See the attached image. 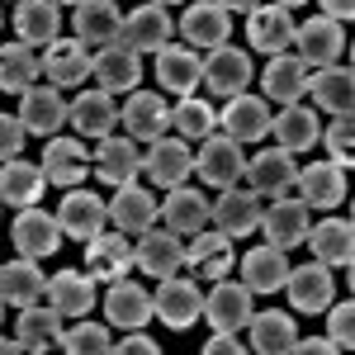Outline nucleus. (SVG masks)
Segmentation results:
<instances>
[{
	"label": "nucleus",
	"mask_w": 355,
	"mask_h": 355,
	"mask_svg": "<svg viewBox=\"0 0 355 355\" xmlns=\"http://www.w3.org/2000/svg\"><path fill=\"white\" fill-rule=\"evenodd\" d=\"M246 171V157H242V142H232L227 133H209L199 137V152H194V175L214 190H227L237 185Z\"/></svg>",
	"instance_id": "1"
},
{
	"label": "nucleus",
	"mask_w": 355,
	"mask_h": 355,
	"mask_svg": "<svg viewBox=\"0 0 355 355\" xmlns=\"http://www.w3.org/2000/svg\"><path fill=\"white\" fill-rule=\"evenodd\" d=\"M152 313L162 318L171 331H185L204 318V294L194 289V279H180V275H166L157 279V294H152Z\"/></svg>",
	"instance_id": "2"
},
{
	"label": "nucleus",
	"mask_w": 355,
	"mask_h": 355,
	"mask_svg": "<svg viewBox=\"0 0 355 355\" xmlns=\"http://www.w3.org/2000/svg\"><path fill=\"white\" fill-rule=\"evenodd\" d=\"M251 57L242 53V48H227V43H218V48H209V57L199 62V81L209 85L214 95H223V100H232V95H242L246 85H251Z\"/></svg>",
	"instance_id": "3"
},
{
	"label": "nucleus",
	"mask_w": 355,
	"mask_h": 355,
	"mask_svg": "<svg viewBox=\"0 0 355 355\" xmlns=\"http://www.w3.org/2000/svg\"><path fill=\"white\" fill-rule=\"evenodd\" d=\"M133 270V246H128V232L119 227H105L85 242V275L100 279V284H114Z\"/></svg>",
	"instance_id": "4"
},
{
	"label": "nucleus",
	"mask_w": 355,
	"mask_h": 355,
	"mask_svg": "<svg viewBox=\"0 0 355 355\" xmlns=\"http://www.w3.org/2000/svg\"><path fill=\"white\" fill-rule=\"evenodd\" d=\"M142 171L152 175V185H162V190H171V185H185L194 175V152L185 137H152V152H142Z\"/></svg>",
	"instance_id": "5"
},
{
	"label": "nucleus",
	"mask_w": 355,
	"mask_h": 355,
	"mask_svg": "<svg viewBox=\"0 0 355 355\" xmlns=\"http://www.w3.org/2000/svg\"><path fill=\"white\" fill-rule=\"evenodd\" d=\"M171 33H175V24L166 15V5H137L133 15H123V24H119V43L142 57V53H162L171 43Z\"/></svg>",
	"instance_id": "6"
},
{
	"label": "nucleus",
	"mask_w": 355,
	"mask_h": 355,
	"mask_svg": "<svg viewBox=\"0 0 355 355\" xmlns=\"http://www.w3.org/2000/svg\"><path fill=\"white\" fill-rule=\"evenodd\" d=\"M105 223H110V204L100 199V194L90 190H67L62 199V209H57V227H62V237H76V242H90L95 232H105Z\"/></svg>",
	"instance_id": "7"
},
{
	"label": "nucleus",
	"mask_w": 355,
	"mask_h": 355,
	"mask_svg": "<svg viewBox=\"0 0 355 355\" xmlns=\"http://www.w3.org/2000/svg\"><path fill=\"white\" fill-rule=\"evenodd\" d=\"M38 62H43V76L57 90H76V85L90 81V48H85L81 38H53Z\"/></svg>",
	"instance_id": "8"
},
{
	"label": "nucleus",
	"mask_w": 355,
	"mask_h": 355,
	"mask_svg": "<svg viewBox=\"0 0 355 355\" xmlns=\"http://www.w3.org/2000/svg\"><path fill=\"white\" fill-rule=\"evenodd\" d=\"M133 266L142 275H152V279H166V275H180L185 266V242H180V232H137V246H133Z\"/></svg>",
	"instance_id": "9"
},
{
	"label": "nucleus",
	"mask_w": 355,
	"mask_h": 355,
	"mask_svg": "<svg viewBox=\"0 0 355 355\" xmlns=\"http://www.w3.org/2000/svg\"><path fill=\"white\" fill-rule=\"evenodd\" d=\"M19 123L28 137H57V128L67 123V100L57 85H28L19 95Z\"/></svg>",
	"instance_id": "10"
},
{
	"label": "nucleus",
	"mask_w": 355,
	"mask_h": 355,
	"mask_svg": "<svg viewBox=\"0 0 355 355\" xmlns=\"http://www.w3.org/2000/svg\"><path fill=\"white\" fill-rule=\"evenodd\" d=\"M90 162H95V175L119 190V185H133L137 175H142V152H137L133 137H100V147L90 152Z\"/></svg>",
	"instance_id": "11"
},
{
	"label": "nucleus",
	"mask_w": 355,
	"mask_h": 355,
	"mask_svg": "<svg viewBox=\"0 0 355 355\" xmlns=\"http://www.w3.org/2000/svg\"><path fill=\"white\" fill-rule=\"evenodd\" d=\"M294 48H299L294 57L303 67H331L346 48V33H341L336 19L318 15V19H303V28H294Z\"/></svg>",
	"instance_id": "12"
},
{
	"label": "nucleus",
	"mask_w": 355,
	"mask_h": 355,
	"mask_svg": "<svg viewBox=\"0 0 355 355\" xmlns=\"http://www.w3.org/2000/svg\"><path fill=\"white\" fill-rule=\"evenodd\" d=\"M10 237H15V246H19V256L43 261V256H53L57 246H62V227H57V214H43L38 204H28V209H19Z\"/></svg>",
	"instance_id": "13"
},
{
	"label": "nucleus",
	"mask_w": 355,
	"mask_h": 355,
	"mask_svg": "<svg viewBox=\"0 0 355 355\" xmlns=\"http://www.w3.org/2000/svg\"><path fill=\"white\" fill-rule=\"evenodd\" d=\"M294 19H289V10L284 5H256L251 15H246V38H251V48L256 53H289L294 48Z\"/></svg>",
	"instance_id": "14"
},
{
	"label": "nucleus",
	"mask_w": 355,
	"mask_h": 355,
	"mask_svg": "<svg viewBox=\"0 0 355 355\" xmlns=\"http://www.w3.org/2000/svg\"><path fill=\"white\" fill-rule=\"evenodd\" d=\"M284 289H289V303H294V313H327V303L336 299V279L322 261H313V266H294L289 279H284Z\"/></svg>",
	"instance_id": "15"
},
{
	"label": "nucleus",
	"mask_w": 355,
	"mask_h": 355,
	"mask_svg": "<svg viewBox=\"0 0 355 355\" xmlns=\"http://www.w3.org/2000/svg\"><path fill=\"white\" fill-rule=\"evenodd\" d=\"M90 171V152H85L81 137H48L43 147V175L48 185H62V190H76Z\"/></svg>",
	"instance_id": "16"
},
{
	"label": "nucleus",
	"mask_w": 355,
	"mask_h": 355,
	"mask_svg": "<svg viewBox=\"0 0 355 355\" xmlns=\"http://www.w3.org/2000/svg\"><path fill=\"white\" fill-rule=\"evenodd\" d=\"M242 175L251 180V190H256V194H270V199H279V194L294 190L299 162H294V152H284V147H270V152H256V157L246 162Z\"/></svg>",
	"instance_id": "17"
},
{
	"label": "nucleus",
	"mask_w": 355,
	"mask_h": 355,
	"mask_svg": "<svg viewBox=\"0 0 355 355\" xmlns=\"http://www.w3.org/2000/svg\"><path fill=\"white\" fill-rule=\"evenodd\" d=\"M294 190L308 209H336L346 199V166L336 162H313L294 175Z\"/></svg>",
	"instance_id": "18"
},
{
	"label": "nucleus",
	"mask_w": 355,
	"mask_h": 355,
	"mask_svg": "<svg viewBox=\"0 0 355 355\" xmlns=\"http://www.w3.org/2000/svg\"><path fill=\"white\" fill-rule=\"evenodd\" d=\"M261 214H266V209H261V194L256 190H232V185H227V190L218 194V204L209 209V218L218 223L232 242H237V237H251V232L261 227Z\"/></svg>",
	"instance_id": "19"
},
{
	"label": "nucleus",
	"mask_w": 355,
	"mask_h": 355,
	"mask_svg": "<svg viewBox=\"0 0 355 355\" xmlns=\"http://www.w3.org/2000/svg\"><path fill=\"white\" fill-rule=\"evenodd\" d=\"M90 76L100 81V90L123 95V90H133V85H137V76H142V62H137L133 48H123V43L114 38L110 48H95V57H90Z\"/></svg>",
	"instance_id": "20"
},
{
	"label": "nucleus",
	"mask_w": 355,
	"mask_h": 355,
	"mask_svg": "<svg viewBox=\"0 0 355 355\" xmlns=\"http://www.w3.org/2000/svg\"><path fill=\"white\" fill-rule=\"evenodd\" d=\"M227 28H232V15L223 10L218 0H194L180 15L185 48H218V43H227Z\"/></svg>",
	"instance_id": "21"
},
{
	"label": "nucleus",
	"mask_w": 355,
	"mask_h": 355,
	"mask_svg": "<svg viewBox=\"0 0 355 355\" xmlns=\"http://www.w3.org/2000/svg\"><path fill=\"white\" fill-rule=\"evenodd\" d=\"M251 289L232 284V279H214V294L204 299V318L214 322V331H242L251 322Z\"/></svg>",
	"instance_id": "22"
},
{
	"label": "nucleus",
	"mask_w": 355,
	"mask_h": 355,
	"mask_svg": "<svg viewBox=\"0 0 355 355\" xmlns=\"http://www.w3.org/2000/svg\"><path fill=\"white\" fill-rule=\"evenodd\" d=\"M185 266H194L204 279H227V270L237 266L232 261V237L223 227H199L185 246Z\"/></svg>",
	"instance_id": "23"
},
{
	"label": "nucleus",
	"mask_w": 355,
	"mask_h": 355,
	"mask_svg": "<svg viewBox=\"0 0 355 355\" xmlns=\"http://www.w3.org/2000/svg\"><path fill=\"white\" fill-rule=\"evenodd\" d=\"M270 119L275 114L266 110V100L261 95H232L227 100V110L218 114V123H223V133L232 137V142H261V137L270 133Z\"/></svg>",
	"instance_id": "24"
},
{
	"label": "nucleus",
	"mask_w": 355,
	"mask_h": 355,
	"mask_svg": "<svg viewBox=\"0 0 355 355\" xmlns=\"http://www.w3.org/2000/svg\"><path fill=\"white\" fill-rule=\"evenodd\" d=\"M43 303L76 322V318H85V313L95 308V279L85 270H57L53 279H48V289H43Z\"/></svg>",
	"instance_id": "25"
},
{
	"label": "nucleus",
	"mask_w": 355,
	"mask_h": 355,
	"mask_svg": "<svg viewBox=\"0 0 355 355\" xmlns=\"http://www.w3.org/2000/svg\"><path fill=\"white\" fill-rule=\"evenodd\" d=\"M261 227H266V237H270V246H279V251H289V246H303V237H308V204L303 199H289V194H279L270 209L261 214Z\"/></svg>",
	"instance_id": "26"
},
{
	"label": "nucleus",
	"mask_w": 355,
	"mask_h": 355,
	"mask_svg": "<svg viewBox=\"0 0 355 355\" xmlns=\"http://www.w3.org/2000/svg\"><path fill=\"white\" fill-rule=\"evenodd\" d=\"M119 119H123V128H128L133 142H152V137H162L171 128V105L162 95H152V90H133L128 105L119 110Z\"/></svg>",
	"instance_id": "27"
},
{
	"label": "nucleus",
	"mask_w": 355,
	"mask_h": 355,
	"mask_svg": "<svg viewBox=\"0 0 355 355\" xmlns=\"http://www.w3.org/2000/svg\"><path fill=\"white\" fill-rule=\"evenodd\" d=\"M303 242L313 246V261H322L327 270H351V261H355V227L346 218H327V223H318V227H308V237Z\"/></svg>",
	"instance_id": "28"
},
{
	"label": "nucleus",
	"mask_w": 355,
	"mask_h": 355,
	"mask_svg": "<svg viewBox=\"0 0 355 355\" xmlns=\"http://www.w3.org/2000/svg\"><path fill=\"white\" fill-rule=\"evenodd\" d=\"M157 214H162V204L152 199V190H142V185H119L114 190V204H110V218L119 232H128V237H137V232H147L152 223H157Z\"/></svg>",
	"instance_id": "29"
},
{
	"label": "nucleus",
	"mask_w": 355,
	"mask_h": 355,
	"mask_svg": "<svg viewBox=\"0 0 355 355\" xmlns=\"http://www.w3.org/2000/svg\"><path fill=\"white\" fill-rule=\"evenodd\" d=\"M114 119L119 110L110 90H76V105H67V123H76V137H110Z\"/></svg>",
	"instance_id": "30"
},
{
	"label": "nucleus",
	"mask_w": 355,
	"mask_h": 355,
	"mask_svg": "<svg viewBox=\"0 0 355 355\" xmlns=\"http://www.w3.org/2000/svg\"><path fill=\"white\" fill-rule=\"evenodd\" d=\"M261 85H266V95H261V100H275V105H299L303 90H308V67H303L294 53H275L270 62H266Z\"/></svg>",
	"instance_id": "31"
},
{
	"label": "nucleus",
	"mask_w": 355,
	"mask_h": 355,
	"mask_svg": "<svg viewBox=\"0 0 355 355\" xmlns=\"http://www.w3.org/2000/svg\"><path fill=\"white\" fill-rule=\"evenodd\" d=\"M308 95L318 100V110H327L331 119L336 114H351L355 110V76L351 67H318L313 76H308Z\"/></svg>",
	"instance_id": "32"
},
{
	"label": "nucleus",
	"mask_w": 355,
	"mask_h": 355,
	"mask_svg": "<svg viewBox=\"0 0 355 355\" xmlns=\"http://www.w3.org/2000/svg\"><path fill=\"white\" fill-rule=\"evenodd\" d=\"M43 185H48L43 166L24 162V157H10V162H0V204L28 209V204H38V199H43Z\"/></svg>",
	"instance_id": "33"
},
{
	"label": "nucleus",
	"mask_w": 355,
	"mask_h": 355,
	"mask_svg": "<svg viewBox=\"0 0 355 355\" xmlns=\"http://www.w3.org/2000/svg\"><path fill=\"white\" fill-rule=\"evenodd\" d=\"M119 0H76V38L85 48H110L119 38Z\"/></svg>",
	"instance_id": "34"
},
{
	"label": "nucleus",
	"mask_w": 355,
	"mask_h": 355,
	"mask_svg": "<svg viewBox=\"0 0 355 355\" xmlns=\"http://www.w3.org/2000/svg\"><path fill=\"white\" fill-rule=\"evenodd\" d=\"M105 318L123 331L142 327V322L152 318V294H147L142 284H133V279H114L110 294H105Z\"/></svg>",
	"instance_id": "35"
},
{
	"label": "nucleus",
	"mask_w": 355,
	"mask_h": 355,
	"mask_svg": "<svg viewBox=\"0 0 355 355\" xmlns=\"http://www.w3.org/2000/svg\"><path fill=\"white\" fill-rule=\"evenodd\" d=\"M43 289H48V275L38 270L28 256H19V261H0V299L5 303L28 308V303L43 299Z\"/></svg>",
	"instance_id": "36"
},
{
	"label": "nucleus",
	"mask_w": 355,
	"mask_h": 355,
	"mask_svg": "<svg viewBox=\"0 0 355 355\" xmlns=\"http://www.w3.org/2000/svg\"><path fill=\"white\" fill-rule=\"evenodd\" d=\"M284 279H289V261H284L279 246H256V251H246L242 284L251 294H275V289H284Z\"/></svg>",
	"instance_id": "37"
},
{
	"label": "nucleus",
	"mask_w": 355,
	"mask_h": 355,
	"mask_svg": "<svg viewBox=\"0 0 355 355\" xmlns=\"http://www.w3.org/2000/svg\"><path fill=\"white\" fill-rule=\"evenodd\" d=\"M209 199L199 190H180V185H171V194H166V204H162V218L171 232H180V237H194L199 227H209Z\"/></svg>",
	"instance_id": "38"
},
{
	"label": "nucleus",
	"mask_w": 355,
	"mask_h": 355,
	"mask_svg": "<svg viewBox=\"0 0 355 355\" xmlns=\"http://www.w3.org/2000/svg\"><path fill=\"white\" fill-rule=\"evenodd\" d=\"M57 28H62V10H57L53 0H19V10H15V33L24 38L28 48H48L57 38Z\"/></svg>",
	"instance_id": "39"
},
{
	"label": "nucleus",
	"mask_w": 355,
	"mask_h": 355,
	"mask_svg": "<svg viewBox=\"0 0 355 355\" xmlns=\"http://www.w3.org/2000/svg\"><path fill=\"white\" fill-rule=\"evenodd\" d=\"M38 71H43V62H38V53L28 48L24 38L0 48V90L5 95H24L28 85H38Z\"/></svg>",
	"instance_id": "40"
},
{
	"label": "nucleus",
	"mask_w": 355,
	"mask_h": 355,
	"mask_svg": "<svg viewBox=\"0 0 355 355\" xmlns=\"http://www.w3.org/2000/svg\"><path fill=\"white\" fill-rule=\"evenodd\" d=\"M270 133H275V147H284V152H308L322 128H318V114L303 110V105H284V114H275L270 119Z\"/></svg>",
	"instance_id": "41"
},
{
	"label": "nucleus",
	"mask_w": 355,
	"mask_h": 355,
	"mask_svg": "<svg viewBox=\"0 0 355 355\" xmlns=\"http://www.w3.org/2000/svg\"><path fill=\"white\" fill-rule=\"evenodd\" d=\"M157 81L166 90H175V95H190L194 85H199V57H194V48L166 43L162 53H157Z\"/></svg>",
	"instance_id": "42"
},
{
	"label": "nucleus",
	"mask_w": 355,
	"mask_h": 355,
	"mask_svg": "<svg viewBox=\"0 0 355 355\" xmlns=\"http://www.w3.org/2000/svg\"><path fill=\"white\" fill-rule=\"evenodd\" d=\"M251 351L256 355H289L294 346V318L289 313H251Z\"/></svg>",
	"instance_id": "43"
},
{
	"label": "nucleus",
	"mask_w": 355,
	"mask_h": 355,
	"mask_svg": "<svg viewBox=\"0 0 355 355\" xmlns=\"http://www.w3.org/2000/svg\"><path fill=\"white\" fill-rule=\"evenodd\" d=\"M15 336H19L24 351H48V346L62 341V313H57V308L28 303V308H19V327H15Z\"/></svg>",
	"instance_id": "44"
},
{
	"label": "nucleus",
	"mask_w": 355,
	"mask_h": 355,
	"mask_svg": "<svg viewBox=\"0 0 355 355\" xmlns=\"http://www.w3.org/2000/svg\"><path fill=\"white\" fill-rule=\"evenodd\" d=\"M171 128H175V133L185 137V142H190V137L199 142V137H209L214 128H218V114L209 110L204 100H194V95H185V100H180L175 110H171Z\"/></svg>",
	"instance_id": "45"
},
{
	"label": "nucleus",
	"mask_w": 355,
	"mask_h": 355,
	"mask_svg": "<svg viewBox=\"0 0 355 355\" xmlns=\"http://www.w3.org/2000/svg\"><path fill=\"white\" fill-rule=\"evenodd\" d=\"M57 346L71 351V355H110L114 351V336H110V327H100V322H81V318H76V327L62 331Z\"/></svg>",
	"instance_id": "46"
},
{
	"label": "nucleus",
	"mask_w": 355,
	"mask_h": 355,
	"mask_svg": "<svg viewBox=\"0 0 355 355\" xmlns=\"http://www.w3.org/2000/svg\"><path fill=\"white\" fill-rule=\"evenodd\" d=\"M351 128H355V114H336L331 128L322 133V142H327V152H331L336 166H351Z\"/></svg>",
	"instance_id": "47"
},
{
	"label": "nucleus",
	"mask_w": 355,
	"mask_h": 355,
	"mask_svg": "<svg viewBox=\"0 0 355 355\" xmlns=\"http://www.w3.org/2000/svg\"><path fill=\"white\" fill-rule=\"evenodd\" d=\"M331 308V303H327ZM336 351H346V346H355V303L346 299V303H336L331 308V336H327Z\"/></svg>",
	"instance_id": "48"
},
{
	"label": "nucleus",
	"mask_w": 355,
	"mask_h": 355,
	"mask_svg": "<svg viewBox=\"0 0 355 355\" xmlns=\"http://www.w3.org/2000/svg\"><path fill=\"white\" fill-rule=\"evenodd\" d=\"M24 123H19V114H0V162H10V157H19L24 152Z\"/></svg>",
	"instance_id": "49"
},
{
	"label": "nucleus",
	"mask_w": 355,
	"mask_h": 355,
	"mask_svg": "<svg viewBox=\"0 0 355 355\" xmlns=\"http://www.w3.org/2000/svg\"><path fill=\"white\" fill-rule=\"evenodd\" d=\"M114 351H128V355H157V341H152V336H142V331L133 327V336L114 341Z\"/></svg>",
	"instance_id": "50"
},
{
	"label": "nucleus",
	"mask_w": 355,
	"mask_h": 355,
	"mask_svg": "<svg viewBox=\"0 0 355 355\" xmlns=\"http://www.w3.org/2000/svg\"><path fill=\"white\" fill-rule=\"evenodd\" d=\"M223 351H227V355H242L246 346H242V341H232V331H214V336L204 341V355H223Z\"/></svg>",
	"instance_id": "51"
},
{
	"label": "nucleus",
	"mask_w": 355,
	"mask_h": 355,
	"mask_svg": "<svg viewBox=\"0 0 355 355\" xmlns=\"http://www.w3.org/2000/svg\"><path fill=\"white\" fill-rule=\"evenodd\" d=\"M327 351H336V346H331L327 336H294V346H289V355H327Z\"/></svg>",
	"instance_id": "52"
},
{
	"label": "nucleus",
	"mask_w": 355,
	"mask_h": 355,
	"mask_svg": "<svg viewBox=\"0 0 355 355\" xmlns=\"http://www.w3.org/2000/svg\"><path fill=\"white\" fill-rule=\"evenodd\" d=\"M318 5H322V15L336 19V24H346V19L355 15V0H318Z\"/></svg>",
	"instance_id": "53"
},
{
	"label": "nucleus",
	"mask_w": 355,
	"mask_h": 355,
	"mask_svg": "<svg viewBox=\"0 0 355 355\" xmlns=\"http://www.w3.org/2000/svg\"><path fill=\"white\" fill-rule=\"evenodd\" d=\"M223 10H227V15H251V10H256V5H266V0H218Z\"/></svg>",
	"instance_id": "54"
},
{
	"label": "nucleus",
	"mask_w": 355,
	"mask_h": 355,
	"mask_svg": "<svg viewBox=\"0 0 355 355\" xmlns=\"http://www.w3.org/2000/svg\"><path fill=\"white\" fill-rule=\"evenodd\" d=\"M24 351V346H19V336H15V341H5V336H0V355H19Z\"/></svg>",
	"instance_id": "55"
},
{
	"label": "nucleus",
	"mask_w": 355,
	"mask_h": 355,
	"mask_svg": "<svg viewBox=\"0 0 355 355\" xmlns=\"http://www.w3.org/2000/svg\"><path fill=\"white\" fill-rule=\"evenodd\" d=\"M275 5H284V10H294V5H303V0H275Z\"/></svg>",
	"instance_id": "56"
},
{
	"label": "nucleus",
	"mask_w": 355,
	"mask_h": 355,
	"mask_svg": "<svg viewBox=\"0 0 355 355\" xmlns=\"http://www.w3.org/2000/svg\"><path fill=\"white\" fill-rule=\"evenodd\" d=\"M152 5H190V0H152Z\"/></svg>",
	"instance_id": "57"
},
{
	"label": "nucleus",
	"mask_w": 355,
	"mask_h": 355,
	"mask_svg": "<svg viewBox=\"0 0 355 355\" xmlns=\"http://www.w3.org/2000/svg\"><path fill=\"white\" fill-rule=\"evenodd\" d=\"M53 5H76V0H53Z\"/></svg>",
	"instance_id": "58"
},
{
	"label": "nucleus",
	"mask_w": 355,
	"mask_h": 355,
	"mask_svg": "<svg viewBox=\"0 0 355 355\" xmlns=\"http://www.w3.org/2000/svg\"><path fill=\"white\" fill-rule=\"evenodd\" d=\"M0 322H5V299H0Z\"/></svg>",
	"instance_id": "59"
},
{
	"label": "nucleus",
	"mask_w": 355,
	"mask_h": 355,
	"mask_svg": "<svg viewBox=\"0 0 355 355\" xmlns=\"http://www.w3.org/2000/svg\"><path fill=\"white\" fill-rule=\"evenodd\" d=\"M0 24H5V15H0Z\"/></svg>",
	"instance_id": "60"
},
{
	"label": "nucleus",
	"mask_w": 355,
	"mask_h": 355,
	"mask_svg": "<svg viewBox=\"0 0 355 355\" xmlns=\"http://www.w3.org/2000/svg\"><path fill=\"white\" fill-rule=\"evenodd\" d=\"M0 209H5V204H0Z\"/></svg>",
	"instance_id": "61"
}]
</instances>
